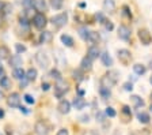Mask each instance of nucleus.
I'll return each instance as SVG.
<instances>
[{
	"label": "nucleus",
	"instance_id": "obj_1",
	"mask_svg": "<svg viewBox=\"0 0 152 135\" xmlns=\"http://www.w3.org/2000/svg\"><path fill=\"white\" fill-rule=\"evenodd\" d=\"M35 61H37L38 66H41V68H44V70L48 68L49 64H50V59H49V56L42 51L37 52V55H35Z\"/></svg>",
	"mask_w": 152,
	"mask_h": 135
},
{
	"label": "nucleus",
	"instance_id": "obj_2",
	"mask_svg": "<svg viewBox=\"0 0 152 135\" xmlns=\"http://www.w3.org/2000/svg\"><path fill=\"white\" fill-rule=\"evenodd\" d=\"M54 91H56V97H58V98H61V97L64 96V94L68 91V83H66L65 80L61 78V79H58L56 82V86H54Z\"/></svg>",
	"mask_w": 152,
	"mask_h": 135
},
{
	"label": "nucleus",
	"instance_id": "obj_3",
	"mask_svg": "<svg viewBox=\"0 0 152 135\" xmlns=\"http://www.w3.org/2000/svg\"><path fill=\"white\" fill-rule=\"evenodd\" d=\"M68 22V14L66 13H61V14H57L52 18V23H53L56 27H63V26L66 25Z\"/></svg>",
	"mask_w": 152,
	"mask_h": 135
},
{
	"label": "nucleus",
	"instance_id": "obj_4",
	"mask_svg": "<svg viewBox=\"0 0 152 135\" xmlns=\"http://www.w3.org/2000/svg\"><path fill=\"white\" fill-rule=\"evenodd\" d=\"M33 23H34V26L37 29H44L48 23V19H46V16H45V14L44 13L35 14L34 18H33Z\"/></svg>",
	"mask_w": 152,
	"mask_h": 135
},
{
	"label": "nucleus",
	"instance_id": "obj_5",
	"mask_svg": "<svg viewBox=\"0 0 152 135\" xmlns=\"http://www.w3.org/2000/svg\"><path fill=\"white\" fill-rule=\"evenodd\" d=\"M139 38L142 45H149L152 42V34L147 29H140L139 30Z\"/></svg>",
	"mask_w": 152,
	"mask_h": 135
},
{
	"label": "nucleus",
	"instance_id": "obj_6",
	"mask_svg": "<svg viewBox=\"0 0 152 135\" xmlns=\"http://www.w3.org/2000/svg\"><path fill=\"white\" fill-rule=\"evenodd\" d=\"M118 59H120V61L124 66H126V64H129L130 60H132V53H130L128 49H120V51H118Z\"/></svg>",
	"mask_w": 152,
	"mask_h": 135
},
{
	"label": "nucleus",
	"instance_id": "obj_7",
	"mask_svg": "<svg viewBox=\"0 0 152 135\" xmlns=\"http://www.w3.org/2000/svg\"><path fill=\"white\" fill-rule=\"evenodd\" d=\"M34 131L37 132L38 135H46L48 132H49V127H48V124H46L45 122L39 120V122L35 123V125H34Z\"/></svg>",
	"mask_w": 152,
	"mask_h": 135
},
{
	"label": "nucleus",
	"instance_id": "obj_8",
	"mask_svg": "<svg viewBox=\"0 0 152 135\" xmlns=\"http://www.w3.org/2000/svg\"><path fill=\"white\" fill-rule=\"evenodd\" d=\"M130 35H132V33H130V29L128 27V26L121 25L120 27H118V37H120L121 40L128 41V40L130 38Z\"/></svg>",
	"mask_w": 152,
	"mask_h": 135
},
{
	"label": "nucleus",
	"instance_id": "obj_9",
	"mask_svg": "<svg viewBox=\"0 0 152 135\" xmlns=\"http://www.w3.org/2000/svg\"><path fill=\"white\" fill-rule=\"evenodd\" d=\"M7 103H8V105L11 108H19V105H20V96L18 93H12L8 97Z\"/></svg>",
	"mask_w": 152,
	"mask_h": 135
},
{
	"label": "nucleus",
	"instance_id": "obj_10",
	"mask_svg": "<svg viewBox=\"0 0 152 135\" xmlns=\"http://www.w3.org/2000/svg\"><path fill=\"white\" fill-rule=\"evenodd\" d=\"M57 109H58V112L60 113L66 115V113H69V111H71V103L69 101H66V100H61L60 103H58Z\"/></svg>",
	"mask_w": 152,
	"mask_h": 135
},
{
	"label": "nucleus",
	"instance_id": "obj_11",
	"mask_svg": "<svg viewBox=\"0 0 152 135\" xmlns=\"http://www.w3.org/2000/svg\"><path fill=\"white\" fill-rule=\"evenodd\" d=\"M72 105L76 111H82V109H84V106L87 105V101H86L83 97H76L75 100H73Z\"/></svg>",
	"mask_w": 152,
	"mask_h": 135
},
{
	"label": "nucleus",
	"instance_id": "obj_12",
	"mask_svg": "<svg viewBox=\"0 0 152 135\" xmlns=\"http://www.w3.org/2000/svg\"><path fill=\"white\" fill-rule=\"evenodd\" d=\"M91 68H92V60L88 58V56L83 58L82 61H80V70L82 71H90Z\"/></svg>",
	"mask_w": 152,
	"mask_h": 135
},
{
	"label": "nucleus",
	"instance_id": "obj_13",
	"mask_svg": "<svg viewBox=\"0 0 152 135\" xmlns=\"http://www.w3.org/2000/svg\"><path fill=\"white\" fill-rule=\"evenodd\" d=\"M101 61L104 67H111V66H113V59H111V56L109 55V52H103V53H102Z\"/></svg>",
	"mask_w": 152,
	"mask_h": 135
},
{
	"label": "nucleus",
	"instance_id": "obj_14",
	"mask_svg": "<svg viewBox=\"0 0 152 135\" xmlns=\"http://www.w3.org/2000/svg\"><path fill=\"white\" fill-rule=\"evenodd\" d=\"M8 60H10V66H11L12 68H18V67H20V66H22V58H20L19 55L11 56Z\"/></svg>",
	"mask_w": 152,
	"mask_h": 135
},
{
	"label": "nucleus",
	"instance_id": "obj_15",
	"mask_svg": "<svg viewBox=\"0 0 152 135\" xmlns=\"http://www.w3.org/2000/svg\"><path fill=\"white\" fill-rule=\"evenodd\" d=\"M115 85V82H114L113 79H111L109 75H104V77H102L101 79V86L103 87H107V89H111V87Z\"/></svg>",
	"mask_w": 152,
	"mask_h": 135
},
{
	"label": "nucleus",
	"instance_id": "obj_16",
	"mask_svg": "<svg viewBox=\"0 0 152 135\" xmlns=\"http://www.w3.org/2000/svg\"><path fill=\"white\" fill-rule=\"evenodd\" d=\"M87 56H88L91 60L98 59V56H101V52H99L98 46H91V48H88V51H87Z\"/></svg>",
	"mask_w": 152,
	"mask_h": 135
},
{
	"label": "nucleus",
	"instance_id": "obj_17",
	"mask_svg": "<svg viewBox=\"0 0 152 135\" xmlns=\"http://www.w3.org/2000/svg\"><path fill=\"white\" fill-rule=\"evenodd\" d=\"M103 8L107 13H114L115 11V1L114 0H103Z\"/></svg>",
	"mask_w": 152,
	"mask_h": 135
},
{
	"label": "nucleus",
	"instance_id": "obj_18",
	"mask_svg": "<svg viewBox=\"0 0 152 135\" xmlns=\"http://www.w3.org/2000/svg\"><path fill=\"white\" fill-rule=\"evenodd\" d=\"M133 71H134V74L136 75H144L145 74V71H147V67L144 64H140V63H137V64L133 66Z\"/></svg>",
	"mask_w": 152,
	"mask_h": 135
},
{
	"label": "nucleus",
	"instance_id": "obj_19",
	"mask_svg": "<svg viewBox=\"0 0 152 135\" xmlns=\"http://www.w3.org/2000/svg\"><path fill=\"white\" fill-rule=\"evenodd\" d=\"M137 119H139V122L142 123V124H148L151 117H149V115L147 112H137Z\"/></svg>",
	"mask_w": 152,
	"mask_h": 135
},
{
	"label": "nucleus",
	"instance_id": "obj_20",
	"mask_svg": "<svg viewBox=\"0 0 152 135\" xmlns=\"http://www.w3.org/2000/svg\"><path fill=\"white\" fill-rule=\"evenodd\" d=\"M12 75H14V78H16V79H19V80H22L23 78H26V72H25V70H23L22 67L14 68Z\"/></svg>",
	"mask_w": 152,
	"mask_h": 135
},
{
	"label": "nucleus",
	"instance_id": "obj_21",
	"mask_svg": "<svg viewBox=\"0 0 152 135\" xmlns=\"http://www.w3.org/2000/svg\"><path fill=\"white\" fill-rule=\"evenodd\" d=\"M87 41L91 42V44H98V41H99V33L98 32H88Z\"/></svg>",
	"mask_w": 152,
	"mask_h": 135
},
{
	"label": "nucleus",
	"instance_id": "obj_22",
	"mask_svg": "<svg viewBox=\"0 0 152 135\" xmlns=\"http://www.w3.org/2000/svg\"><path fill=\"white\" fill-rule=\"evenodd\" d=\"M34 7L39 11V13H45L46 8H48V4H46L45 0H35V6Z\"/></svg>",
	"mask_w": 152,
	"mask_h": 135
},
{
	"label": "nucleus",
	"instance_id": "obj_23",
	"mask_svg": "<svg viewBox=\"0 0 152 135\" xmlns=\"http://www.w3.org/2000/svg\"><path fill=\"white\" fill-rule=\"evenodd\" d=\"M10 59V49L6 45H0V60H6Z\"/></svg>",
	"mask_w": 152,
	"mask_h": 135
},
{
	"label": "nucleus",
	"instance_id": "obj_24",
	"mask_svg": "<svg viewBox=\"0 0 152 135\" xmlns=\"http://www.w3.org/2000/svg\"><path fill=\"white\" fill-rule=\"evenodd\" d=\"M61 38V42H63L64 45H65V46H73V38L72 37H71V35H68V34H63L60 37Z\"/></svg>",
	"mask_w": 152,
	"mask_h": 135
},
{
	"label": "nucleus",
	"instance_id": "obj_25",
	"mask_svg": "<svg viewBox=\"0 0 152 135\" xmlns=\"http://www.w3.org/2000/svg\"><path fill=\"white\" fill-rule=\"evenodd\" d=\"M130 101L133 103L134 108H142V106H144V101H142L141 97H139V96H132L130 97Z\"/></svg>",
	"mask_w": 152,
	"mask_h": 135
},
{
	"label": "nucleus",
	"instance_id": "obj_26",
	"mask_svg": "<svg viewBox=\"0 0 152 135\" xmlns=\"http://www.w3.org/2000/svg\"><path fill=\"white\" fill-rule=\"evenodd\" d=\"M99 94H101V97L103 98V100H107V98H110L111 91H110V89H107V87L101 86L99 87Z\"/></svg>",
	"mask_w": 152,
	"mask_h": 135
},
{
	"label": "nucleus",
	"instance_id": "obj_27",
	"mask_svg": "<svg viewBox=\"0 0 152 135\" xmlns=\"http://www.w3.org/2000/svg\"><path fill=\"white\" fill-rule=\"evenodd\" d=\"M52 38H53V35H52L50 32H42L41 33V38H39V41L41 42H50Z\"/></svg>",
	"mask_w": 152,
	"mask_h": 135
},
{
	"label": "nucleus",
	"instance_id": "obj_28",
	"mask_svg": "<svg viewBox=\"0 0 152 135\" xmlns=\"http://www.w3.org/2000/svg\"><path fill=\"white\" fill-rule=\"evenodd\" d=\"M0 87H3V89H10L11 87V80H10L8 77L0 78Z\"/></svg>",
	"mask_w": 152,
	"mask_h": 135
},
{
	"label": "nucleus",
	"instance_id": "obj_29",
	"mask_svg": "<svg viewBox=\"0 0 152 135\" xmlns=\"http://www.w3.org/2000/svg\"><path fill=\"white\" fill-rule=\"evenodd\" d=\"M37 70L35 68H28L27 72H26V78H27V80H34L35 78H37Z\"/></svg>",
	"mask_w": 152,
	"mask_h": 135
},
{
	"label": "nucleus",
	"instance_id": "obj_30",
	"mask_svg": "<svg viewBox=\"0 0 152 135\" xmlns=\"http://www.w3.org/2000/svg\"><path fill=\"white\" fill-rule=\"evenodd\" d=\"M50 6L54 10H61L64 6V0H50Z\"/></svg>",
	"mask_w": 152,
	"mask_h": 135
},
{
	"label": "nucleus",
	"instance_id": "obj_31",
	"mask_svg": "<svg viewBox=\"0 0 152 135\" xmlns=\"http://www.w3.org/2000/svg\"><path fill=\"white\" fill-rule=\"evenodd\" d=\"M22 6L26 10H30V8H33L35 6V0H22Z\"/></svg>",
	"mask_w": 152,
	"mask_h": 135
},
{
	"label": "nucleus",
	"instance_id": "obj_32",
	"mask_svg": "<svg viewBox=\"0 0 152 135\" xmlns=\"http://www.w3.org/2000/svg\"><path fill=\"white\" fill-rule=\"evenodd\" d=\"M50 75L53 79H56V80H58V79H61V74H60V71L58 70H56V68H53V70H50Z\"/></svg>",
	"mask_w": 152,
	"mask_h": 135
},
{
	"label": "nucleus",
	"instance_id": "obj_33",
	"mask_svg": "<svg viewBox=\"0 0 152 135\" xmlns=\"http://www.w3.org/2000/svg\"><path fill=\"white\" fill-rule=\"evenodd\" d=\"M104 115L109 116V117H115L117 112L114 111V108H111V106H107V108H106V111H104Z\"/></svg>",
	"mask_w": 152,
	"mask_h": 135
},
{
	"label": "nucleus",
	"instance_id": "obj_34",
	"mask_svg": "<svg viewBox=\"0 0 152 135\" xmlns=\"http://www.w3.org/2000/svg\"><path fill=\"white\" fill-rule=\"evenodd\" d=\"M79 35L82 37L84 41H87V37H88V30L86 29V27H80L79 29Z\"/></svg>",
	"mask_w": 152,
	"mask_h": 135
},
{
	"label": "nucleus",
	"instance_id": "obj_35",
	"mask_svg": "<svg viewBox=\"0 0 152 135\" xmlns=\"http://www.w3.org/2000/svg\"><path fill=\"white\" fill-rule=\"evenodd\" d=\"M122 113L125 116H128V119H130V117H132V111H130V108L128 105H124L122 106Z\"/></svg>",
	"mask_w": 152,
	"mask_h": 135
},
{
	"label": "nucleus",
	"instance_id": "obj_36",
	"mask_svg": "<svg viewBox=\"0 0 152 135\" xmlns=\"http://www.w3.org/2000/svg\"><path fill=\"white\" fill-rule=\"evenodd\" d=\"M23 100H25L27 104H34V103H35L34 97L30 96V94H25V96H23Z\"/></svg>",
	"mask_w": 152,
	"mask_h": 135
},
{
	"label": "nucleus",
	"instance_id": "obj_37",
	"mask_svg": "<svg viewBox=\"0 0 152 135\" xmlns=\"http://www.w3.org/2000/svg\"><path fill=\"white\" fill-rule=\"evenodd\" d=\"M107 75L111 78V79L114 80V82H115V83H117V80H118V75H120V74L117 72V71H110V72H109Z\"/></svg>",
	"mask_w": 152,
	"mask_h": 135
},
{
	"label": "nucleus",
	"instance_id": "obj_38",
	"mask_svg": "<svg viewBox=\"0 0 152 135\" xmlns=\"http://www.w3.org/2000/svg\"><path fill=\"white\" fill-rule=\"evenodd\" d=\"M72 75H73V78H75V79H77V80H82L83 79V74H82V71H80V70L73 71Z\"/></svg>",
	"mask_w": 152,
	"mask_h": 135
},
{
	"label": "nucleus",
	"instance_id": "obj_39",
	"mask_svg": "<svg viewBox=\"0 0 152 135\" xmlns=\"http://www.w3.org/2000/svg\"><path fill=\"white\" fill-rule=\"evenodd\" d=\"M15 49H16V52H18V55L22 53V52H26V46L22 44H15Z\"/></svg>",
	"mask_w": 152,
	"mask_h": 135
},
{
	"label": "nucleus",
	"instance_id": "obj_40",
	"mask_svg": "<svg viewBox=\"0 0 152 135\" xmlns=\"http://www.w3.org/2000/svg\"><path fill=\"white\" fill-rule=\"evenodd\" d=\"M122 14H124V15H126L128 18H132V13L129 11V7H128V6H124L122 7Z\"/></svg>",
	"mask_w": 152,
	"mask_h": 135
},
{
	"label": "nucleus",
	"instance_id": "obj_41",
	"mask_svg": "<svg viewBox=\"0 0 152 135\" xmlns=\"http://www.w3.org/2000/svg\"><path fill=\"white\" fill-rule=\"evenodd\" d=\"M124 90H125V91H132L133 90V83L132 82H126V83H124Z\"/></svg>",
	"mask_w": 152,
	"mask_h": 135
},
{
	"label": "nucleus",
	"instance_id": "obj_42",
	"mask_svg": "<svg viewBox=\"0 0 152 135\" xmlns=\"http://www.w3.org/2000/svg\"><path fill=\"white\" fill-rule=\"evenodd\" d=\"M104 27H106V30H109V32H110V30H113V23L110 22V21H104Z\"/></svg>",
	"mask_w": 152,
	"mask_h": 135
},
{
	"label": "nucleus",
	"instance_id": "obj_43",
	"mask_svg": "<svg viewBox=\"0 0 152 135\" xmlns=\"http://www.w3.org/2000/svg\"><path fill=\"white\" fill-rule=\"evenodd\" d=\"M104 116H106V115H104V113H102V112H98V113H96V120H98V122H103V120H104Z\"/></svg>",
	"mask_w": 152,
	"mask_h": 135
},
{
	"label": "nucleus",
	"instance_id": "obj_44",
	"mask_svg": "<svg viewBox=\"0 0 152 135\" xmlns=\"http://www.w3.org/2000/svg\"><path fill=\"white\" fill-rule=\"evenodd\" d=\"M96 19L99 21V23H104V21H106L104 19V16H103V14H101V13L96 14Z\"/></svg>",
	"mask_w": 152,
	"mask_h": 135
},
{
	"label": "nucleus",
	"instance_id": "obj_45",
	"mask_svg": "<svg viewBox=\"0 0 152 135\" xmlns=\"http://www.w3.org/2000/svg\"><path fill=\"white\" fill-rule=\"evenodd\" d=\"M80 122H83V123H88V122H90V116H88V115H83V116H80Z\"/></svg>",
	"mask_w": 152,
	"mask_h": 135
},
{
	"label": "nucleus",
	"instance_id": "obj_46",
	"mask_svg": "<svg viewBox=\"0 0 152 135\" xmlns=\"http://www.w3.org/2000/svg\"><path fill=\"white\" fill-rule=\"evenodd\" d=\"M19 111H20V112H23V113H26V115H28V113H30V111H28L26 106H22V105H19Z\"/></svg>",
	"mask_w": 152,
	"mask_h": 135
},
{
	"label": "nucleus",
	"instance_id": "obj_47",
	"mask_svg": "<svg viewBox=\"0 0 152 135\" xmlns=\"http://www.w3.org/2000/svg\"><path fill=\"white\" fill-rule=\"evenodd\" d=\"M56 135H68V130L61 128V130H58V132H57Z\"/></svg>",
	"mask_w": 152,
	"mask_h": 135
},
{
	"label": "nucleus",
	"instance_id": "obj_48",
	"mask_svg": "<svg viewBox=\"0 0 152 135\" xmlns=\"http://www.w3.org/2000/svg\"><path fill=\"white\" fill-rule=\"evenodd\" d=\"M49 89H50V85H49V83H46V82H45V83H42V90H44V91H48Z\"/></svg>",
	"mask_w": 152,
	"mask_h": 135
},
{
	"label": "nucleus",
	"instance_id": "obj_49",
	"mask_svg": "<svg viewBox=\"0 0 152 135\" xmlns=\"http://www.w3.org/2000/svg\"><path fill=\"white\" fill-rule=\"evenodd\" d=\"M3 117H4V111L1 109V108H0V120L3 119Z\"/></svg>",
	"mask_w": 152,
	"mask_h": 135
},
{
	"label": "nucleus",
	"instance_id": "obj_50",
	"mask_svg": "<svg viewBox=\"0 0 152 135\" xmlns=\"http://www.w3.org/2000/svg\"><path fill=\"white\" fill-rule=\"evenodd\" d=\"M3 74V67H1V64H0V75Z\"/></svg>",
	"mask_w": 152,
	"mask_h": 135
},
{
	"label": "nucleus",
	"instance_id": "obj_51",
	"mask_svg": "<svg viewBox=\"0 0 152 135\" xmlns=\"http://www.w3.org/2000/svg\"><path fill=\"white\" fill-rule=\"evenodd\" d=\"M1 98H3V91L0 90V100H1Z\"/></svg>",
	"mask_w": 152,
	"mask_h": 135
},
{
	"label": "nucleus",
	"instance_id": "obj_52",
	"mask_svg": "<svg viewBox=\"0 0 152 135\" xmlns=\"http://www.w3.org/2000/svg\"><path fill=\"white\" fill-rule=\"evenodd\" d=\"M3 6H4V4L1 3V1H0V11H1V8H3Z\"/></svg>",
	"mask_w": 152,
	"mask_h": 135
},
{
	"label": "nucleus",
	"instance_id": "obj_53",
	"mask_svg": "<svg viewBox=\"0 0 152 135\" xmlns=\"http://www.w3.org/2000/svg\"><path fill=\"white\" fill-rule=\"evenodd\" d=\"M149 67H151V70H152V60L149 61Z\"/></svg>",
	"mask_w": 152,
	"mask_h": 135
},
{
	"label": "nucleus",
	"instance_id": "obj_54",
	"mask_svg": "<svg viewBox=\"0 0 152 135\" xmlns=\"http://www.w3.org/2000/svg\"><path fill=\"white\" fill-rule=\"evenodd\" d=\"M149 83L152 85V75H151V78H149Z\"/></svg>",
	"mask_w": 152,
	"mask_h": 135
},
{
	"label": "nucleus",
	"instance_id": "obj_55",
	"mask_svg": "<svg viewBox=\"0 0 152 135\" xmlns=\"http://www.w3.org/2000/svg\"><path fill=\"white\" fill-rule=\"evenodd\" d=\"M149 109H151V112H152V104H151V106H149Z\"/></svg>",
	"mask_w": 152,
	"mask_h": 135
},
{
	"label": "nucleus",
	"instance_id": "obj_56",
	"mask_svg": "<svg viewBox=\"0 0 152 135\" xmlns=\"http://www.w3.org/2000/svg\"><path fill=\"white\" fill-rule=\"evenodd\" d=\"M151 100H152V91H151Z\"/></svg>",
	"mask_w": 152,
	"mask_h": 135
},
{
	"label": "nucleus",
	"instance_id": "obj_57",
	"mask_svg": "<svg viewBox=\"0 0 152 135\" xmlns=\"http://www.w3.org/2000/svg\"><path fill=\"white\" fill-rule=\"evenodd\" d=\"M114 135H118V134H114Z\"/></svg>",
	"mask_w": 152,
	"mask_h": 135
},
{
	"label": "nucleus",
	"instance_id": "obj_58",
	"mask_svg": "<svg viewBox=\"0 0 152 135\" xmlns=\"http://www.w3.org/2000/svg\"><path fill=\"white\" fill-rule=\"evenodd\" d=\"M0 135H1V134H0Z\"/></svg>",
	"mask_w": 152,
	"mask_h": 135
}]
</instances>
